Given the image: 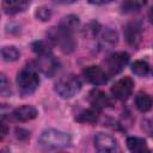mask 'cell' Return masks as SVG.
<instances>
[{
	"label": "cell",
	"mask_w": 153,
	"mask_h": 153,
	"mask_svg": "<svg viewBox=\"0 0 153 153\" xmlns=\"http://www.w3.org/2000/svg\"><path fill=\"white\" fill-rule=\"evenodd\" d=\"M39 85V76L36 67L26 66L22 68L17 74V86L19 93L25 97L32 94Z\"/></svg>",
	"instance_id": "6da1fadb"
},
{
	"label": "cell",
	"mask_w": 153,
	"mask_h": 153,
	"mask_svg": "<svg viewBox=\"0 0 153 153\" xmlns=\"http://www.w3.org/2000/svg\"><path fill=\"white\" fill-rule=\"evenodd\" d=\"M71 136L57 129H45L41 133L38 143L44 148H62L71 145Z\"/></svg>",
	"instance_id": "7a4b0ae2"
},
{
	"label": "cell",
	"mask_w": 153,
	"mask_h": 153,
	"mask_svg": "<svg viewBox=\"0 0 153 153\" xmlns=\"http://www.w3.org/2000/svg\"><path fill=\"white\" fill-rule=\"evenodd\" d=\"M54 90L61 98L68 99V98H72L76 93L80 92L81 81H80L79 76H76L74 74L63 75L55 82Z\"/></svg>",
	"instance_id": "3957f363"
},
{
	"label": "cell",
	"mask_w": 153,
	"mask_h": 153,
	"mask_svg": "<svg viewBox=\"0 0 153 153\" xmlns=\"http://www.w3.org/2000/svg\"><path fill=\"white\" fill-rule=\"evenodd\" d=\"M48 37L66 54L72 53L75 48V41L73 38V32L66 30L65 27L60 25L51 27L48 31Z\"/></svg>",
	"instance_id": "277c9868"
},
{
	"label": "cell",
	"mask_w": 153,
	"mask_h": 153,
	"mask_svg": "<svg viewBox=\"0 0 153 153\" xmlns=\"http://www.w3.org/2000/svg\"><path fill=\"white\" fill-rule=\"evenodd\" d=\"M129 62V54L126 51H118L109 55L104 60V71L108 75H116L123 71Z\"/></svg>",
	"instance_id": "5b68a950"
},
{
	"label": "cell",
	"mask_w": 153,
	"mask_h": 153,
	"mask_svg": "<svg viewBox=\"0 0 153 153\" xmlns=\"http://www.w3.org/2000/svg\"><path fill=\"white\" fill-rule=\"evenodd\" d=\"M93 143H94L96 153H122L117 140L110 134H105V133L96 134L93 139Z\"/></svg>",
	"instance_id": "8992f818"
},
{
	"label": "cell",
	"mask_w": 153,
	"mask_h": 153,
	"mask_svg": "<svg viewBox=\"0 0 153 153\" xmlns=\"http://www.w3.org/2000/svg\"><path fill=\"white\" fill-rule=\"evenodd\" d=\"M134 90V81L130 76H123L118 79L111 87V93L116 99L126 100L131 96Z\"/></svg>",
	"instance_id": "52a82bcc"
},
{
	"label": "cell",
	"mask_w": 153,
	"mask_h": 153,
	"mask_svg": "<svg viewBox=\"0 0 153 153\" xmlns=\"http://www.w3.org/2000/svg\"><path fill=\"white\" fill-rule=\"evenodd\" d=\"M82 76L87 82L98 86V85H104L108 81L109 75L105 73V71L102 67L92 65V66H87L86 68H84Z\"/></svg>",
	"instance_id": "ba28073f"
},
{
	"label": "cell",
	"mask_w": 153,
	"mask_h": 153,
	"mask_svg": "<svg viewBox=\"0 0 153 153\" xmlns=\"http://www.w3.org/2000/svg\"><path fill=\"white\" fill-rule=\"evenodd\" d=\"M37 115H38V112L33 106H31V105H22V106L16 108L12 111L11 117L17 122H27V121H31V120L36 118Z\"/></svg>",
	"instance_id": "9c48e42d"
},
{
	"label": "cell",
	"mask_w": 153,
	"mask_h": 153,
	"mask_svg": "<svg viewBox=\"0 0 153 153\" xmlns=\"http://www.w3.org/2000/svg\"><path fill=\"white\" fill-rule=\"evenodd\" d=\"M57 61L51 55L38 56L36 61V69H39L45 75H53L57 69Z\"/></svg>",
	"instance_id": "30bf717a"
},
{
	"label": "cell",
	"mask_w": 153,
	"mask_h": 153,
	"mask_svg": "<svg viewBox=\"0 0 153 153\" xmlns=\"http://www.w3.org/2000/svg\"><path fill=\"white\" fill-rule=\"evenodd\" d=\"M123 32H124V38L128 42V44H130L133 47L139 45V43L141 41V26L137 23H135V22L128 23L124 26Z\"/></svg>",
	"instance_id": "8fae6325"
},
{
	"label": "cell",
	"mask_w": 153,
	"mask_h": 153,
	"mask_svg": "<svg viewBox=\"0 0 153 153\" xmlns=\"http://www.w3.org/2000/svg\"><path fill=\"white\" fill-rule=\"evenodd\" d=\"M88 100H90V104L92 105V108L97 109L98 111L104 109V108H108L109 105H111V102H110L109 97L105 94V92H103L100 90L91 91L90 94H88Z\"/></svg>",
	"instance_id": "7c38bea8"
},
{
	"label": "cell",
	"mask_w": 153,
	"mask_h": 153,
	"mask_svg": "<svg viewBox=\"0 0 153 153\" xmlns=\"http://www.w3.org/2000/svg\"><path fill=\"white\" fill-rule=\"evenodd\" d=\"M30 2L26 0H4L1 6L6 14H17L25 11Z\"/></svg>",
	"instance_id": "4fadbf2b"
},
{
	"label": "cell",
	"mask_w": 153,
	"mask_h": 153,
	"mask_svg": "<svg viewBox=\"0 0 153 153\" xmlns=\"http://www.w3.org/2000/svg\"><path fill=\"white\" fill-rule=\"evenodd\" d=\"M127 147L130 153H149L148 145L146 141L137 136H129L127 137Z\"/></svg>",
	"instance_id": "5bb4252c"
},
{
	"label": "cell",
	"mask_w": 153,
	"mask_h": 153,
	"mask_svg": "<svg viewBox=\"0 0 153 153\" xmlns=\"http://www.w3.org/2000/svg\"><path fill=\"white\" fill-rule=\"evenodd\" d=\"M135 106L141 112H147L153 106V97L146 92H139L135 97Z\"/></svg>",
	"instance_id": "9a60e30c"
},
{
	"label": "cell",
	"mask_w": 153,
	"mask_h": 153,
	"mask_svg": "<svg viewBox=\"0 0 153 153\" xmlns=\"http://www.w3.org/2000/svg\"><path fill=\"white\" fill-rule=\"evenodd\" d=\"M98 110L94 109V108H91V109H86L84 111H81L76 117L75 120L80 123H90V124H93L97 122L98 120Z\"/></svg>",
	"instance_id": "2e32d148"
},
{
	"label": "cell",
	"mask_w": 153,
	"mask_h": 153,
	"mask_svg": "<svg viewBox=\"0 0 153 153\" xmlns=\"http://www.w3.org/2000/svg\"><path fill=\"white\" fill-rule=\"evenodd\" d=\"M20 56L19 50L13 45H5L1 48V57L6 62H13L17 61Z\"/></svg>",
	"instance_id": "e0dca14e"
},
{
	"label": "cell",
	"mask_w": 153,
	"mask_h": 153,
	"mask_svg": "<svg viewBox=\"0 0 153 153\" xmlns=\"http://www.w3.org/2000/svg\"><path fill=\"white\" fill-rule=\"evenodd\" d=\"M149 71H151V66L143 60H136L131 65V72L137 76H145L149 73Z\"/></svg>",
	"instance_id": "ac0fdd59"
},
{
	"label": "cell",
	"mask_w": 153,
	"mask_h": 153,
	"mask_svg": "<svg viewBox=\"0 0 153 153\" xmlns=\"http://www.w3.org/2000/svg\"><path fill=\"white\" fill-rule=\"evenodd\" d=\"M59 25L62 26V27H65L66 30L73 32L79 26V18L76 16H74V14H68V16H66V17L62 18V20L60 22Z\"/></svg>",
	"instance_id": "d6986e66"
},
{
	"label": "cell",
	"mask_w": 153,
	"mask_h": 153,
	"mask_svg": "<svg viewBox=\"0 0 153 153\" xmlns=\"http://www.w3.org/2000/svg\"><path fill=\"white\" fill-rule=\"evenodd\" d=\"M32 50L38 55V56H44V55H51V48L50 45L44 42V41H37L32 43Z\"/></svg>",
	"instance_id": "ffe728a7"
},
{
	"label": "cell",
	"mask_w": 153,
	"mask_h": 153,
	"mask_svg": "<svg viewBox=\"0 0 153 153\" xmlns=\"http://www.w3.org/2000/svg\"><path fill=\"white\" fill-rule=\"evenodd\" d=\"M145 1H124L121 5V8L124 13H131L139 11L142 6H145Z\"/></svg>",
	"instance_id": "44dd1931"
},
{
	"label": "cell",
	"mask_w": 153,
	"mask_h": 153,
	"mask_svg": "<svg viewBox=\"0 0 153 153\" xmlns=\"http://www.w3.org/2000/svg\"><path fill=\"white\" fill-rule=\"evenodd\" d=\"M99 30H100V25H99L97 22H90V23L85 26V29H84V35H85L86 37L92 38V37H94V36L99 32Z\"/></svg>",
	"instance_id": "7402d4cb"
},
{
	"label": "cell",
	"mask_w": 153,
	"mask_h": 153,
	"mask_svg": "<svg viewBox=\"0 0 153 153\" xmlns=\"http://www.w3.org/2000/svg\"><path fill=\"white\" fill-rule=\"evenodd\" d=\"M35 16H36L37 19H39V20H42V22H47V20H49L50 17H51V11H50V8H48V7H45V6H41V7H38V8L36 10Z\"/></svg>",
	"instance_id": "603a6c76"
},
{
	"label": "cell",
	"mask_w": 153,
	"mask_h": 153,
	"mask_svg": "<svg viewBox=\"0 0 153 153\" xmlns=\"http://www.w3.org/2000/svg\"><path fill=\"white\" fill-rule=\"evenodd\" d=\"M103 41H105L106 43H110V44H116L117 43V39H118V36H117V32L112 29H106L103 35Z\"/></svg>",
	"instance_id": "cb8c5ba5"
},
{
	"label": "cell",
	"mask_w": 153,
	"mask_h": 153,
	"mask_svg": "<svg viewBox=\"0 0 153 153\" xmlns=\"http://www.w3.org/2000/svg\"><path fill=\"white\" fill-rule=\"evenodd\" d=\"M0 92L2 96H10L11 93V87H10V82L6 78V75L4 73H1L0 75Z\"/></svg>",
	"instance_id": "d4e9b609"
},
{
	"label": "cell",
	"mask_w": 153,
	"mask_h": 153,
	"mask_svg": "<svg viewBox=\"0 0 153 153\" xmlns=\"http://www.w3.org/2000/svg\"><path fill=\"white\" fill-rule=\"evenodd\" d=\"M25 131H26V130H24V129H17V130H16V136H17L18 139H20V140L29 137V136H30V134H29V133L23 134V133H25Z\"/></svg>",
	"instance_id": "484cf974"
},
{
	"label": "cell",
	"mask_w": 153,
	"mask_h": 153,
	"mask_svg": "<svg viewBox=\"0 0 153 153\" xmlns=\"http://www.w3.org/2000/svg\"><path fill=\"white\" fill-rule=\"evenodd\" d=\"M6 134H7V127H6V123L2 120V122H1V140H4Z\"/></svg>",
	"instance_id": "4316f807"
},
{
	"label": "cell",
	"mask_w": 153,
	"mask_h": 153,
	"mask_svg": "<svg viewBox=\"0 0 153 153\" xmlns=\"http://www.w3.org/2000/svg\"><path fill=\"white\" fill-rule=\"evenodd\" d=\"M148 19H149V22H151V24H153V6L149 8V11H148Z\"/></svg>",
	"instance_id": "83f0119b"
},
{
	"label": "cell",
	"mask_w": 153,
	"mask_h": 153,
	"mask_svg": "<svg viewBox=\"0 0 153 153\" xmlns=\"http://www.w3.org/2000/svg\"><path fill=\"white\" fill-rule=\"evenodd\" d=\"M1 153H11V151H10L8 148H2V151H1Z\"/></svg>",
	"instance_id": "f1b7e54d"
}]
</instances>
